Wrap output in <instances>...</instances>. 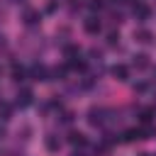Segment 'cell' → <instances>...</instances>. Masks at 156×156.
Wrapping results in <instances>:
<instances>
[{
  "label": "cell",
  "mask_w": 156,
  "mask_h": 156,
  "mask_svg": "<svg viewBox=\"0 0 156 156\" xmlns=\"http://www.w3.org/2000/svg\"><path fill=\"white\" fill-rule=\"evenodd\" d=\"M2 136H5V129H2V127H0V139H2Z\"/></svg>",
  "instance_id": "obj_20"
},
{
  "label": "cell",
  "mask_w": 156,
  "mask_h": 156,
  "mask_svg": "<svg viewBox=\"0 0 156 156\" xmlns=\"http://www.w3.org/2000/svg\"><path fill=\"white\" fill-rule=\"evenodd\" d=\"M10 115H12V107L7 102H0V119H10Z\"/></svg>",
  "instance_id": "obj_15"
},
{
  "label": "cell",
  "mask_w": 156,
  "mask_h": 156,
  "mask_svg": "<svg viewBox=\"0 0 156 156\" xmlns=\"http://www.w3.org/2000/svg\"><path fill=\"white\" fill-rule=\"evenodd\" d=\"M68 68H73V71H85V61L80 58V54L73 56V58H68Z\"/></svg>",
  "instance_id": "obj_12"
},
{
  "label": "cell",
  "mask_w": 156,
  "mask_h": 156,
  "mask_svg": "<svg viewBox=\"0 0 156 156\" xmlns=\"http://www.w3.org/2000/svg\"><path fill=\"white\" fill-rule=\"evenodd\" d=\"M110 73H112L117 80H127V78H129V68H127L124 63H115V66L110 68Z\"/></svg>",
  "instance_id": "obj_5"
},
{
  "label": "cell",
  "mask_w": 156,
  "mask_h": 156,
  "mask_svg": "<svg viewBox=\"0 0 156 156\" xmlns=\"http://www.w3.org/2000/svg\"><path fill=\"white\" fill-rule=\"evenodd\" d=\"M49 73H51V71H49L44 63H34V66L29 68V78H32V80H49Z\"/></svg>",
  "instance_id": "obj_1"
},
{
  "label": "cell",
  "mask_w": 156,
  "mask_h": 156,
  "mask_svg": "<svg viewBox=\"0 0 156 156\" xmlns=\"http://www.w3.org/2000/svg\"><path fill=\"white\" fill-rule=\"evenodd\" d=\"M12 2H22V0H12Z\"/></svg>",
  "instance_id": "obj_23"
},
{
  "label": "cell",
  "mask_w": 156,
  "mask_h": 156,
  "mask_svg": "<svg viewBox=\"0 0 156 156\" xmlns=\"http://www.w3.org/2000/svg\"><path fill=\"white\" fill-rule=\"evenodd\" d=\"M0 46H5V37L2 34H0Z\"/></svg>",
  "instance_id": "obj_19"
},
{
  "label": "cell",
  "mask_w": 156,
  "mask_h": 156,
  "mask_svg": "<svg viewBox=\"0 0 156 156\" xmlns=\"http://www.w3.org/2000/svg\"><path fill=\"white\" fill-rule=\"evenodd\" d=\"M44 146H46V151H51V154H54V151H58V149H61V141H58V136H56V134H46V136H44Z\"/></svg>",
  "instance_id": "obj_7"
},
{
  "label": "cell",
  "mask_w": 156,
  "mask_h": 156,
  "mask_svg": "<svg viewBox=\"0 0 156 156\" xmlns=\"http://www.w3.org/2000/svg\"><path fill=\"white\" fill-rule=\"evenodd\" d=\"M24 78H27V71H24V66L15 63V66H12V80H17V83H20V80H24Z\"/></svg>",
  "instance_id": "obj_13"
},
{
  "label": "cell",
  "mask_w": 156,
  "mask_h": 156,
  "mask_svg": "<svg viewBox=\"0 0 156 156\" xmlns=\"http://www.w3.org/2000/svg\"><path fill=\"white\" fill-rule=\"evenodd\" d=\"M51 76H56V78H58V80H61V78H63V76H66V68H63V66H61V68H58V66H56V68H51Z\"/></svg>",
  "instance_id": "obj_17"
},
{
  "label": "cell",
  "mask_w": 156,
  "mask_h": 156,
  "mask_svg": "<svg viewBox=\"0 0 156 156\" xmlns=\"http://www.w3.org/2000/svg\"><path fill=\"white\" fill-rule=\"evenodd\" d=\"M15 102H17V107H29V105L34 102V93H32L29 88H22V90L17 93V100H15Z\"/></svg>",
  "instance_id": "obj_2"
},
{
  "label": "cell",
  "mask_w": 156,
  "mask_h": 156,
  "mask_svg": "<svg viewBox=\"0 0 156 156\" xmlns=\"http://www.w3.org/2000/svg\"><path fill=\"white\" fill-rule=\"evenodd\" d=\"M139 156H156V154H139Z\"/></svg>",
  "instance_id": "obj_22"
},
{
  "label": "cell",
  "mask_w": 156,
  "mask_h": 156,
  "mask_svg": "<svg viewBox=\"0 0 156 156\" xmlns=\"http://www.w3.org/2000/svg\"><path fill=\"white\" fill-rule=\"evenodd\" d=\"M117 39H119V34H117V32H110V34H107V44H110V46H115V44H117Z\"/></svg>",
  "instance_id": "obj_18"
},
{
  "label": "cell",
  "mask_w": 156,
  "mask_h": 156,
  "mask_svg": "<svg viewBox=\"0 0 156 156\" xmlns=\"http://www.w3.org/2000/svg\"><path fill=\"white\" fill-rule=\"evenodd\" d=\"M71 156H83V154H80V151H73V154H71Z\"/></svg>",
  "instance_id": "obj_21"
},
{
  "label": "cell",
  "mask_w": 156,
  "mask_h": 156,
  "mask_svg": "<svg viewBox=\"0 0 156 156\" xmlns=\"http://www.w3.org/2000/svg\"><path fill=\"white\" fill-rule=\"evenodd\" d=\"M39 20H41V15L37 12V10H24V15H22V22L24 24H39Z\"/></svg>",
  "instance_id": "obj_8"
},
{
  "label": "cell",
  "mask_w": 156,
  "mask_h": 156,
  "mask_svg": "<svg viewBox=\"0 0 156 156\" xmlns=\"http://www.w3.org/2000/svg\"><path fill=\"white\" fill-rule=\"evenodd\" d=\"M151 119H154V110H151V107H141V110H139V122H141V124H149Z\"/></svg>",
  "instance_id": "obj_14"
},
{
  "label": "cell",
  "mask_w": 156,
  "mask_h": 156,
  "mask_svg": "<svg viewBox=\"0 0 156 156\" xmlns=\"http://www.w3.org/2000/svg\"><path fill=\"white\" fill-rule=\"evenodd\" d=\"M134 39H136L139 44H154V34H151L149 29H136V32H134Z\"/></svg>",
  "instance_id": "obj_9"
},
{
  "label": "cell",
  "mask_w": 156,
  "mask_h": 156,
  "mask_svg": "<svg viewBox=\"0 0 156 156\" xmlns=\"http://www.w3.org/2000/svg\"><path fill=\"white\" fill-rule=\"evenodd\" d=\"M68 141H71L73 146H85V144H88V136H85L83 132H71V134H68Z\"/></svg>",
  "instance_id": "obj_10"
},
{
  "label": "cell",
  "mask_w": 156,
  "mask_h": 156,
  "mask_svg": "<svg viewBox=\"0 0 156 156\" xmlns=\"http://www.w3.org/2000/svg\"><path fill=\"white\" fill-rule=\"evenodd\" d=\"M102 115H105V110H100V107H93L90 112H88V122L93 124V127H100L105 119H102Z\"/></svg>",
  "instance_id": "obj_6"
},
{
  "label": "cell",
  "mask_w": 156,
  "mask_h": 156,
  "mask_svg": "<svg viewBox=\"0 0 156 156\" xmlns=\"http://www.w3.org/2000/svg\"><path fill=\"white\" fill-rule=\"evenodd\" d=\"M100 27H102V24H100L98 17H85V20H83V29H85L88 34H98Z\"/></svg>",
  "instance_id": "obj_3"
},
{
  "label": "cell",
  "mask_w": 156,
  "mask_h": 156,
  "mask_svg": "<svg viewBox=\"0 0 156 156\" xmlns=\"http://www.w3.org/2000/svg\"><path fill=\"white\" fill-rule=\"evenodd\" d=\"M58 122H61V124H71V122H73V112H63V115L58 117Z\"/></svg>",
  "instance_id": "obj_16"
},
{
  "label": "cell",
  "mask_w": 156,
  "mask_h": 156,
  "mask_svg": "<svg viewBox=\"0 0 156 156\" xmlns=\"http://www.w3.org/2000/svg\"><path fill=\"white\" fill-rule=\"evenodd\" d=\"M132 12H134V17H136V20H141V22H144V20H149V15H151V10H149L144 2H134Z\"/></svg>",
  "instance_id": "obj_4"
},
{
  "label": "cell",
  "mask_w": 156,
  "mask_h": 156,
  "mask_svg": "<svg viewBox=\"0 0 156 156\" xmlns=\"http://www.w3.org/2000/svg\"><path fill=\"white\" fill-rule=\"evenodd\" d=\"M132 58H134V61H132V66H134V68H139V71L149 66V56H146V54H134Z\"/></svg>",
  "instance_id": "obj_11"
}]
</instances>
